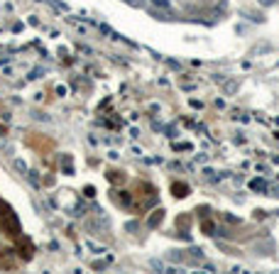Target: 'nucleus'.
<instances>
[{
	"instance_id": "obj_3",
	"label": "nucleus",
	"mask_w": 279,
	"mask_h": 274,
	"mask_svg": "<svg viewBox=\"0 0 279 274\" xmlns=\"http://www.w3.org/2000/svg\"><path fill=\"white\" fill-rule=\"evenodd\" d=\"M152 5H157V8H169L171 0H152Z\"/></svg>"
},
{
	"instance_id": "obj_1",
	"label": "nucleus",
	"mask_w": 279,
	"mask_h": 274,
	"mask_svg": "<svg viewBox=\"0 0 279 274\" xmlns=\"http://www.w3.org/2000/svg\"><path fill=\"white\" fill-rule=\"evenodd\" d=\"M237 88H240V83H237V81H228L223 86V93H225V96H233V93H237Z\"/></svg>"
},
{
	"instance_id": "obj_5",
	"label": "nucleus",
	"mask_w": 279,
	"mask_h": 274,
	"mask_svg": "<svg viewBox=\"0 0 279 274\" xmlns=\"http://www.w3.org/2000/svg\"><path fill=\"white\" fill-rule=\"evenodd\" d=\"M15 166H17L20 172H27V166H25V162H15Z\"/></svg>"
},
{
	"instance_id": "obj_4",
	"label": "nucleus",
	"mask_w": 279,
	"mask_h": 274,
	"mask_svg": "<svg viewBox=\"0 0 279 274\" xmlns=\"http://www.w3.org/2000/svg\"><path fill=\"white\" fill-rule=\"evenodd\" d=\"M274 3H277V0H260V5H262V8H267V5H274Z\"/></svg>"
},
{
	"instance_id": "obj_2",
	"label": "nucleus",
	"mask_w": 279,
	"mask_h": 274,
	"mask_svg": "<svg viewBox=\"0 0 279 274\" xmlns=\"http://www.w3.org/2000/svg\"><path fill=\"white\" fill-rule=\"evenodd\" d=\"M250 186L255 189V191H265V189H267V184L262 181V179H255V181H252Z\"/></svg>"
}]
</instances>
